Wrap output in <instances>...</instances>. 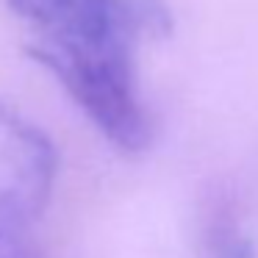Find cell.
Returning <instances> with one entry per match:
<instances>
[{"label":"cell","mask_w":258,"mask_h":258,"mask_svg":"<svg viewBox=\"0 0 258 258\" xmlns=\"http://www.w3.org/2000/svg\"><path fill=\"white\" fill-rule=\"evenodd\" d=\"M9 9L39 36L25 47L31 58H134L142 34L172 31L164 0H9Z\"/></svg>","instance_id":"1"},{"label":"cell","mask_w":258,"mask_h":258,"mask_svg":"<svg viewBox=\"0 0 258 258\" xmlns=\"http://www.w3.org/2000/svg\"><path fill=\"white\" fill-rule=\"evenodd\" d=\"M58 156L42 128L0 103V239L23 236L47 208Z\"/></svg>","instance_id":"3"},{"label":"cell","mask_w":258,"mask_h":258,"mask_svg":"<svg viewBox=\"0 0 258 258\" xmlns=\"http://www.w3.org/2000/svg\"><path fill=\"white\" fill-rule=\"evenodd\" d=\"M0 258H47L23 236H3L0 239Z\"/></svg>","instance_id":"5"},{"label":"cell","mask_w":258,"mask_h":258,"mask_svg":"<svg viewBox=\"0 0 258 258\" xmlns=\"http://www.w3.org/2000/svg\"><path fill=\"white\" fill-rule=\"evenodd\" d=\"M203 250L208 258H255V244L230 200L219 197L208 206L203 222Z\"/></svg>","instance_id":"4"},{"label":"cell","mask_w":258,"mask_h":258,"mask_svg":"<svg viewBox=\"0 0 258 258\" xmlns=\"http://www.w3.org/2000/svg\"><path fill=\"white\" fill-rule=\"evenodd\" d=\"M86 117L103 136L122 153H145L153 145L150 111L136 92L134 58H103V61H75V58L39 56Z\"/></svg>","instance_id":"2"}]
</instances>
